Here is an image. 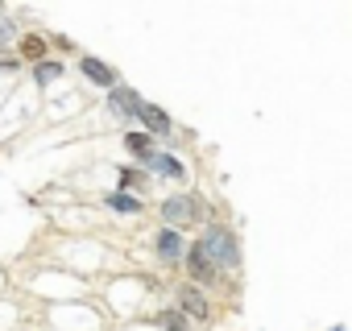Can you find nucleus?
I'll list each match as a JSON object with an SVG mask.
<instances>
[{"mask_svg": "<svg viewBox=\"0 0 352 331\" xmlns=\"http://www.w3.org/2000/svg\"><path fill=\"white\" fill-rule=\"evenodd\" d=\"M195 244L204 249V257L212 261L216 273H236V269H241V240H236L232 228H224V224H208L204 236H199Z\"/></svg>", "mask_w": 352, "mask_h": 331, "instance_id": "obj_1", "label": "nucleus"}, {"mask_svg": "<svg viewBox=\"0 0 352 331\" xmlns=\"http://www.w3.org/2000/svg\"><path fill=\"white\" fill-rule=\"evenodd\" d=\"M174 310H179L187 323H191V319H199V323L212 319V302H208V294H204L199 286H191V282L179 290V306H174Z\"/></svg>", "mask_w": 352, "mask_h": 331, "instance_id": "obj_2", "label": "nucleus"}, {"mask_svg": "<svg viewBox=\"0 0 352 331\" xmlns=\"http://www.w3.org/2000/svg\"><path fill=\"white\" fill-rule=\"evenodd\" d=\"M153 253L162 265H183V253H187V236L183 232H174V228H162L153 236Z\"/></svg>", "mask_w": 352, "mask_h": 331, "instance_id": "obj_3", "label": "nucleus"}, {"mask_svg": "<svg viewBox=\"0 0 352 331\" xmlns=\"http://www.w3.org/2000/svg\"><path fill=\"white\" fill-rule=\"evenodd\" d=\"M183 265H187V273H191V286H216L220 282V273L212 269V261L204 257V249L199 244H187V253H183Z\"/></svg>", "mask_w": 352, "mask_h": 331, "instance_id": "obj_4", "label": "nucleus"}, {"mask_svg": "<svg viewBox=\"0 0 352 331\" xmlns=\"http://www.w3.org/2000/svg\"><path fill=\"white\" fill-rule=\"evenodd\" d=\"M195 199L191 195H170L166 203H162V220H166V228H174V232H179L183 224H191L195 220Z\"/></svg>", "mask_w": 352, "mask_h": 331, "instance_id": "obj_5", "label": "nucleus"}, {"mask_svg": "<svg viewBox=\"0 0 352 331\" xmlns=\"http://www.w3.org/2000/svg\"><path fill=\"white\" fill-rule=\"evenodd\" d=\"M137 120L145 124L141 133H149V137H166V141L174 137V120H170V116H166L157 104H145V100H141V108H137Z\"/></svg>", "mask_w": 352, "mask_h": 331, "instance_id": "obj_6", "label": "nucleus"}, {"mask_svg": "<svg viewBox=\"0 0 352 331\" xmlns=\"http://www.w3.org/2000/svg\"><path fill=\"white\" fill-rule=\"evenodd\" d=\"M145 170L149 174H162V179H174V183H187V166L179 161V157H174V153H149L145 157Z\"/></svg>", "mask_w": 352, "mask_h": 331, "instance_id": "obj_7", "label": "nucleus"}, {"mask_svg": "<svg viewBox=\"0 0 352 331\" xmlns=\"http://www.w3.org/2000/svg\"><path fill=\"white\" fill-rule=\"evenodd\" d=\"M79 71H83V79H87V83L104 87V91H112V87H116V71H112L104 58H96V54H83V58H79Z\"/></svg>", "mask_w": 352, "mask_h": 331, "instance_id": "obj_8", "label": "nucleus"}, {"mask_svg": "<svg viewBox=\"0 0 352 331\" xmlns=\"http://www.w3.org/2000/svg\"><path fill=\"white\" fill-rule=\"evenodd\" d=\"M108 108H112V116H120V120H137V108H141V95H137L133 87H124V83H116V87L108 91Z\"/></svg>", "mask_w": 352, "mask_h": 331, "instance_id": "obj_9", "label": "nucleus"}, {"mask_svg": "<svg viewBox=\"0 0 352 331\" xmlns=\"http://www.w3.org/2000/svg\"><path fill=\"white\" fill-rule=\"evenodd\" d=\"M17 50H21V62H42V58H50V54H46V42H42L38 34H21V38H17Z\"/></svg>", "mask_w": 352, "mask_h": 331, "instance_id": "obj_10", "label": "nucleus"}, {"mask_svg": "<svg viewBox=\"0 0 352 331\" xmlns=\"http://www.w3.org/2000/svg\"><path fill=\"white\" fill-rule=\"evenodd\" d=\"M124 149H129L137 161H145V157L153 153V137H149V133H141V128H133V133H124Z\"/></svg>", "mask_w": 352, "mask_h": 331, "instance_id": "obj_11", "label": "nucleus"}, {"mask_svg": "<svg viewBox=\"0 0 352 331\" xmlns=\"http://www.w3.org/2000/svg\"><path fill=\"white\" fill-rule=\"evenodd\" d=\"M67 75V62H58V58H42V62H34V79L46 87V83H54V79H63Z\"/></svg>", "mask_w": 352, "mask_h": 331, "instance_id": "obj_12", "label": "nucleus"}, {"mask_svg": "<svg viewBox=\"0 0 352 331\" xmlns=\"http://www.w3.org/2000/svg\"><path fill=\"white\" fill-rule=\"evenodd\" d=\"M104 203H108L112 212H124V216H137V212H141V199H133L129 191H112V195H104Z\"/></svg>", "mask_w": 352, "mask_h": 331, "instance_id": "obj_13", "label": "nucleus"}, {"mask_svg": "<svg viewBox=\"0 0 352 331\" xmlns=\"http://www.w3.org/2000/svg\"><path fill=\"white\" fill-rule=\"evenodd\" d=\"M157 323H162L166 331H191V323H187L179 310H162V315H157Z\"/></svg>", "mask_w": 352, "mask_h": 331, "instance_id": "obj_14", "label": "nucleus"}, {"mask_svg": "<svg viewBox=\"0 0 352 331\" xmlns=\"http://www.w3.org/2000/svg\"><path fill=\"white\" fill-rule=\"evenodd\" d=\"M116 179H120V191H124V187H141V174H137V170H129V166H120Z\"/></svg>", "mask_w": 352, "mask_h": 331, "instance_id": "obj_15", "label": "nucleus"}, {"mask_svg": "<svg viewBox=\"0 0 352 331\" xmlns=\"http://www.w3.org/2000/svg\"><path fill=\"white\" fill-rule=\"evenodd\" d=\"M0 71H21V58H13V54H5V58H0Z\"/></svg>", "mask_w": 352, "mask_h": 331, "instance_id": "obj_16", "label": "nucleus"}, {"mask_svg": "<svg viewBox=\"0 0 352 331\" xmlns=\"http://www.w3.org/2000/svg\"><path fill=\"white\" fill-rule=\"evenodd\" d=\"M331 331H348V327H331Z\"/></svg>", "mask_w": 352, "mask_h": 331, "instance_id": "obj_17", "label": "nucleus"}]
</instances>
